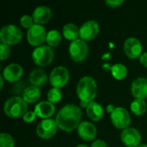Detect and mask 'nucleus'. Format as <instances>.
<instances>
[{
  "label": "nucleus",
  "instance_id": "nucleus-32",
  "mask_svg": "<svg viewBox=\"0 0 147 147\" xmlns=\"http://www.w3.org/2000/svg\"><path fill=\"white\" fill-rule=\"evenodd\" d=\"M90 147H108L107 146V143L105 141H103L102 140H95Z\"/></svg>",
  "mask_w": 147,
  "mask_h": 147
},
{
  "label": "nucleus",
  "instance_id": "nucleus-20",
  "mask_svg": "<svg viewBox=\"0 0 147 147\" xmlns=\"http://www.w3.org/2000/svg\"><path fill=\"white\" fill-rule=\"evenodd\" d=\"M86 112L88 116L93 121H99L103 115V108L96 102H90L87 108Z\"/></svg>",
  "mask_w": 147,
  "mask_h": 147
},
{
  "label": "nucleus",
  "instance_id": "nucleus-31",
  "mask_svg": "<svg viewBox=\"0 0 147 147\" xmlns=\"http://www.w3.org/2000/svg\"><path fill=\"white\" fill-rule=\"evenodd\" d=\"M123 3V0H106V3L112 8L120 6Z\"/></svg>",
  "mask_w": 147,
  "mask_h": 147
},
{
  "label": "nucleus",
  "instance_id": "nucleus-22",
  "mask_svg": "<svg viewBox=\"0 0 147 147\" xmlns=\"http://www.w3.org/2000/svg\"><path fill=\"white\" fill-rule=\"evenodd\" d=\"M79 28L74 24V23H66L63 27V34L64 36L70 40H75L78 39V37L79 36Z\"/></svg>",
  "mask_w": 147,
  "mask_h": 147
},
{
  "label": "nucleus",
  "instance_id": "nucleus-10",
  "mask_svg": "<svg viewBox=\"0 0 147 147\" xmlns=\"http://www.w3.org/2000/svg\"><path fill=\"white\" fill-rule=\"evenodd\" d=\"M57 127L55 120L51 118L44 119L37 125L36 132L39 137L42 139H50L56 134Z\"/></svg>",
  "mask_w": 147,
  "mask_h": 147
},
{
  "label": "nucleus",
  "instance_id": "nucleus-6",
  "mask_svg": "<svg viewBox=\"0 0 147 147\" xmlns=\"http://www.w3.org/2000/svg\"><path fill=\"white\" fill-rule=\"evenodd\" d=\"M69 53L71 58L76 61L80 62L86 59L89 53V47L85 40L77 39L71 42L69 46Z\"/></svg>",
  "mask_w": 147,
  "mask_h": 147
},
{
  "label": "nucleus",
  "instance_id": "nucleus-25",
  "mask_svg": "<svg viewBox=\"0 0 147 147\" xmlns=\"http://www.w3.org/2000/svg\"><path fill=\"white\" fill-rule=\"evenodd\" d=\"M46 41L47 42L48 46L50 47H56L58 46L61 41V34L56 29H52L48 31L47 34Z\"/></svg>",
  "mask_w": 147,
  "mask_h": 147
},
{
  "label": "nucleus",
  "instance_id": "nucleus-34",
  "mask_svg": "<svg viewBox=\"0 0 147 147\" xmlns=\"http://www.w3.org/2000/svg\"><path fill=\"white\" fill-rule=\"evenodd\" d=\"M115 106L113 105V104H109V105H108L107 106V110H108V112L109 113H112L114 110H115Z\"/></svg>",
  "mask_w": 147,
  "mask_h": 147
},
{
  "label": "nucleus",
  "instance_id": "nucleus-14",
  "mask_svg": "<svg viewBox=\"0 0 147 147\" xmlns=\"http://www.w3.org/2000/svg\"><path fill=\"white\" fill-rule=\"evenodd\" d=\"M23 69L22 66L17 63H11L8 65L3 71V78L9 82L18 81L22 76Z\"/></svg>",
  "mask_w": 147,
  "mask_h": 147
},
{
  "label": "nucleus",
  "instance_id": "nucleus-37",
  "mask_svg": "<svg viewBox=\"0 0 147 147\" xmlns=\"http://www.w3.org/2000/svg\"><path fill=\"white\" fill-rule=\"evenodd\" d=\"M136 147H147L146 144H140L139 146H137Z\"/></svg>",
  "mask_w": 147,
  "mask_h": 147
},
{
  "label": "nucleus",
  "instance_id": "nucleus-23",
  "mask_svg": "<svg viewBox=\"0 0 147 147\" xmlns=\"http://www.w3.org/2000/svg\"><path fill=\"white\" fill-rule=\"evenodd\" d=\"M110 71H111L113 77L118 80H121L125 78L127 74V69L126 65L121 63H117V64L113 65L110 67Z\"/></svg>",
  "mask_w": 147,
  "mask_h": 147
},
{
  "label": "nucleus",
  "instance_id": "nucleus-29",
  "mask_svg": "<svg viewBox=\"0 0 147 147\" xmlns=\"http://www.w3.org/2000/svg\"><path fill=\"white\" fill-rule=\"evenodd\" d=\"M10 55V48L9 45L1 42L0 43V59L4 60Z\"/></svg>",
  "mask_w": 147,
  "mask_h": 147
},
{
  "label": "nucleus",
  "instance_id": "nucleus-36",
  "mask_svg": "<svg viewBox=\"0 0 147 147\" xmlns=\"http://www.w3.org/2000/svg\"><path fill=\"white\" fill-rule=\"evenodd\" d=\"M76 147H90V146H88L87 145H84V144H79V145H78Z\"/></svg>",
  "mask_w": 147,
  "mask_h": 147
},
{
  "label": "nucleus",
  "instance_id": "nucleus-35",
  "mask_svg": "<svg viewBox=\"0 0 147 147\" xmlns=\"http://www.w3.org/2000/svg\"><path fill=\"white\" fill-rule=\"evenodd\" d=\"M0 82H1V90H2L3 86V74L0 75Z\"/></svg>",
  "mask_w": 147,
  "mask_h": 147
},
{
  "label": "nucleus",
  "instance_id": "nucleus-12",
  "mask_svg": "<svg viewBox=\"0 0 147 147\" xmlns=\"http://www.w3.org/2000/svg\"><path fill=\"white\" fill-rule=\"evenodd\" d=\"M121 139L124 145L128 147H136L141 141V134L134 127H127L121 134Z\"/></svg>",
  "mask_w": 147,
  "mask_h": 147
},
{
  "label": "nucleus",
  "instance_id": "nucleus-26",
  "mask_svg": "<svg viewBox=\"0 0 147 147\" xmlns=\"http://www.w3.org/2000/svg\"><path fill=\"white\" fill-rule=\"evenodd\" d=\"M62 98V92L59 90V88L53 87L51 88L47 92V101H49L52 103H57L59 102Z\"/></svg>",
  "mask_w": 147,
  "mask_h": 147
},
{
  "label": "nucleus",
  "instance_id": "nucleus-21",
  "mask_svg": "<svg viewBox=\"0 0 147 147\" xmlns=\"http://www.w3.org/2000/svg\"><path fill=\"white\" fill-rule=\"evenodd\" d=\"M40 96V90L38 87L34 86V85H30L28 86L22 94V98L28 103H32L36 102Z\"/></svg>",
  "mask_w": 147,
  "mask_h": 147
},
{
  "label": "nucleus",
  "instance_id": "nucleus-8",
  "mask_svg": "<svg viewBox=\"0 0 147 147\" xmlns=\"http://www.w3.org/2000/svg\"><path fill=\"white\" fill-rule=\"evenodd\" d=\"M70 78V73L66 67L59 65L53 69L50 73V83L53 87H64Z\"/></svg>",
  "mask_w": 147,
  "mask_h": 147
},
{
  "label": "nucleus",
  "instance_id": "nucleus-5",
  "mask_svg": "<svg viewBox=\"0 0 147 147\" xmlns=\"http://www.w3.org/2000/svg\"><path fill=\"white\" fill-rule=\"evenodd\" d=\"M22 38V32L16 25L8 24L2 28L0 31L1 42L7 45H15L21 41Z\"/></svg>",
  "mask_w": 147,
  "mask_h": 147
},
{
  "label": "nucleus",
  "instance_id": "nucleus-17",
  "mask_svg": "<svg viewBox=\"0 0 147 147\" xmlns=\"http://www.w3.org/2000/svg\"><path fill=\"white\" fill-rule=\"evenodd\" d=\"M33 19L37 24L46 23L52 17V9L46 5H40L34 9L33 11Z\"/></svg>",
  "mask_w": 147,
  "mask_h": 147
},
{
  "label": "nucleus",
  "instance_id": "nucleus-33",
  "mask_svg": "<svg viewBox=\"0 0 147 147\" xmlns=\"http://www.w3.org/2000/svg\"><path fill=\"white\" fill-rule=\"evenodd\" d=\"M140 62H141V64L144 66L147 67V52H145V53H143L141 54V56H140Z\"/></svg>",
  "mask_w": 147,
  "mask_h": 147
},
{
  "label": "nucleus",
  "instance_id": "nucleus-7",
  "mask_svg": "<svg viewBox=\"0 0 147 147\" xmlns=\"http://www.w3.org/2000/svg\"><path fill=\"white\" fill-rule=\"evenodd\" d=\"M47 31L44 26L41 24H34L30 28L28 29L27 39L28 41L33 46H41V44L47 39Z\"/></svg>",
  "mask_w": 147,
  "mask_h": 147
},
{
  "label": "nucleus",
  "instance_id": "nucleus-3",
  "mask_svg": "<svg viewBox=\"0 0 147 147\" xmlns=\"http://www.w3.org/2000/svg\"><path fill=\"white\" fill-rule=\"evenodd\" d=\"M28 102L20 96H13L9 98L3 106L4 113L11 118L23 116L28 112Z\"/></svg>",
  "mask_w": 147,
  "mask_h": 147
},
{
  "label": "nucleus",
  "instance_id": "nucleus-11",
  "mask_svg": "<svg viewBox=\"0 0 147 147\" xmlns=\"http://www.w3.org/2000/svg\"><path fill=\"white\" fill-rule=\"evenodd\" d=\"M80 39L84 40H91L99 33V25L94 20H89L84 22L79 28Z\"/></svg>",
  "mask_w": 147,
  "mask_h": 147
},
{
  "label": "nucleus",
  "instance_id": "nucleus-9",
  "mask_svg": "<svg viewBox=\"0 0 147 147\" xmlns=\"http://www.w3.org/2000/svg\"><path fill=\"white\" fill-rule=\"evenodd\" d=\"M110 117L111 121L115 127L120 129L127 128L131 121V117L128 111L122 107L115 108V110L111 113Z\"/></svg>",
  "mask_w": 147,
  "mask_h": 147
},
{
  "label": "nucleus",
  "instance_id": "nucleus-16",
  "mask_svg": "<svg viewBox=\"0 0 147 147\" xmlns=\"http://www.w3.org/2000/svg\"><path fill=\"white\" fill-rule=\"evenodd\" d=\"M79 136L84 140H92L96 138L97 130L96 126L87 121H82L78 127Z\"/></svg>",
  "mask_w": 147,
  "mask_h": 147
},
{
  "label": "nucleus",
  "instance_id": "nucleus-18",
  "mask_svg": "<svg viewBox=\"0 0 147 147\" xmlns=\"http://www.w3.org/2000/svg\"><path fill=\"white\" fill-rule=\"evenodd\" d=\"M34 112L37 116L43 119H48L54 114L55 106L49 101H43L35 105Z\"/></svg>",
  "mask_w": 147,
  "mask_h": 147
},
{
  "label": "nucleus",
  "instance_id": "nucleus-1",
  "mask_svg": "<svg viewBox=\"0 0 147 147\" xmlns=\"http://www.w3.org/2000/svg\"><path fill=\"white\" fill-rule=\"evenodd\" d=\"M81 117L82 112L79 107L73 103H68L59 110L55 121L60 129L65 132H72L81 123Z\"/></svg>",
  "mask_w": 147,
  "mask_h": 147
},
{
  "label": "nucleus",
  "instance_id": "nucleus-28",
  "mask_svg": "<svg viewBox=\"0 0 147 147\" xmlns=\"http://www.w3.org/2000/svg\"><path fill=\"white\" fill-rule=\"evenodd\" d=\"M34 21L33 19V16H28V15H23L20 18V23L25 28H30L34 24Z\"/></svg>",
  "mask_w": 147,
  "mask_h": 147
},
{
  "label": "nucleus",
  "instance_id": "nucleus-15",
  "mask_svg": "<svg viewBox=\"0 0 147 147\" xmlns=\"http://www.w3.org/2000/svg\"><path fill=\"white\" fill-rule=\"evenodd\" d=\"M131 91L136 99H145L147 97V78H136L132 83Z\"/></svg>",
  "mask_w": 147,
  "mask_h": 147
},
{
  "label": "nucleus",
  "instance_id": "nucleus-30",
  "mask_svg": "<svg viewBox=\"0 0 147 147\" xmlns=\"http://www.w3.org/2000/svg\"><path fill=\"white\" fill-rule=\"evenodd\" d=\"M35 117H36V114L34 111H28L24 114V115L22 116V119L25 122L30 123L35 120Z\"/></svg>",
  "mask_w": 147,
  "mask_h": 147
},
{
  "label": "nucleus",
  "instance_id": "nucleus-27",
  "mask_svg": "<svg viewBox=\"0 0 147 147\" xmlns=\"http://www.w3.org/2000/svg\"><path fill=\"white\" fill-rule=\"evenodd\" d=\"M15 141L11 135L6 133L0 134V147H14Z\"/></svg>",
  "mask_w": 147,
  "mask_h": 147
},
{
  "label": "nucleus",
  "instance_id": "nucleus-19",
  "mask_svg": "<svg viewBox=\"0 0 147 147\" xmlns=\"http://www.w3.org/2000/svg\"><path fill=\"white\" fill-rule=\"evenodd\" d=\"M47 75L42 69H34L29 74V82L34 86H43L47 83Z\"/></svg>",
  "mask_w": 147,
  "mask_h": 147
},
{
  "label": "nucleus",
  "instance_id": "nucleus-24",
  "mask_svg": "<svg viewBox=\"0 0 147 147\" xmlns=\"http://www.w3.org/2000/svg\"><path fill=\"white\" fill-rule=\"evenodd\" d=\"M131 110L136 115H140L146 111L147 104L144 99H135L131 103Z\"/></svg>",
  "mask_w": 147,
  "mask_h": 147
},
{
  "label": "nucleus",
  "instance_id": "nucleus-2",
  "mask_svg": "<svg viewBox=\"0 0 147 147\" xmlns=\"http://www.w3.org/2000/svg\"><path fill=\"white\" fill-rule=\"evenodd\" d=\"M77 94L80 99V105L83 108H87L97 94L96 80L90 76L81 78L77 85Z\"/></svg>",
  "mask_w": 147,
  "mask_h": 147
},
{
  "label": "nucleus",
  "instance_id": "nucleus-4",
  "mask_svg": "<svg viewBox=\"0 0 147 147\" xmlns=\"http://www.w3.org/2000/svg\"><path fill=\"white\" fill-rule=\"evenodd\" d=\"M32 59L37 65L46 66L52 63L54 59V51L48 45H41L34 49Z\"/></svg>",
  "mask_w": 147,
  "mask_h": 147
},
{
  "label": "nucleus",
  "instance_id": "nucleus-13",
  "mask_svg": "<svg viewBox=\"0 0 147 147\" xmlns=\"http://www.w3.org/2000/svg\"><path fill=\"white\" fill-rule=\"evenodd\" d=\"M123 49L127 57L137 59L142 54V44L140 40L135 37L127 38L123 45Z\"/></svg>",
  "mask_w": 147,
  "mask_h": 147
}]
</instances>
